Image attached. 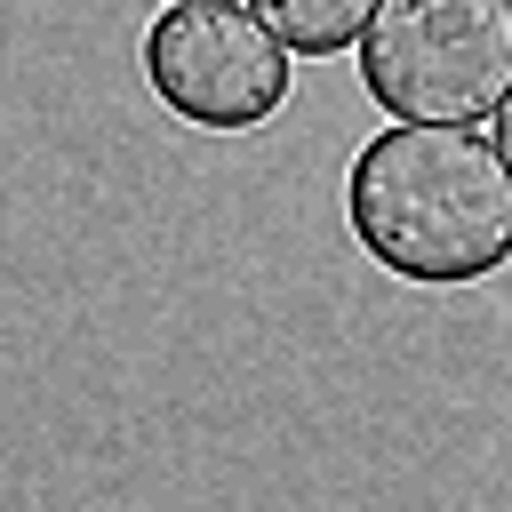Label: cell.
<instances>
[{"label": "cell", "mask_w": 512, "mask_h": 512, "mask_svg": "<svg viewBox=\"0 0 512 512\" xmlns=\"http://www.w3.org/2000/svg\"><path fill=\"white\" fill-rule=\"evenodd\" d=\"M344 224L392 280H488L512 264V160L472 120H392L344 168Z\"/></svg>", "instance_id": "1"}, {"label": "cell", "mask_w": 512, "mask_h": 512, "mask_svg": "<svg viewBox=\"0 0 512 512\" xmlns=\"http://www.w3.org/2000/svg\"><path fill=\"white\" fill-rule=\"evenodd\" d=\"M360 88L392 120H488L512 96V0H384Z\"/></svg>", "instance_id": "2"}, {"label": "cell", "mask_w": 512, "mask_h": 512, "mask_svg": "<svg viewBox=\"0 0 512 512\" xmlns=\"http://www.w3.org/2000/svg\"><path fill=\"white\" fill-rule=\"evenodd\" d=\"M296 48L256 16V0H168L144 32L152 96L216 136H248L288 104Z\"/></svg>", "instance_id": "3"}, {"label": "cell", "mask_w": 512, "mask_h": 512, "mask_svg": "<svg viewBox=\"0 0 512 512\" xmlns=\"http://www.w3.org/2000/svg\"><path fill=\"white\" fill-rule=\"evenodd\" d=\"M384 0H256V16L296 48V56H336L360 48V32L376 24Z\"/></svg>", "instance_id": "4"}, {"label": "cell", "mask_w": 512, "mask_h": 512, "mask_svg": "<svg viewBox=\"0 0 512 512\" xmlns=\"http://www.w3.org/2000/svg\"><path fill=\"white\" fill-rule=\"evenodd\" d=\"M496 144H504V160H512V96L496 104Z\"/></svg>", "instance_id": "5"}]
</instances>
